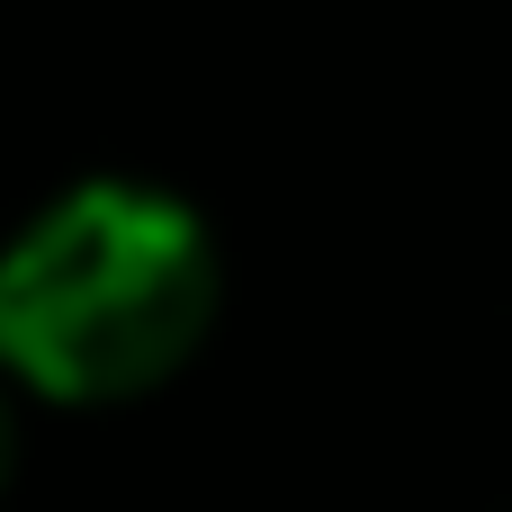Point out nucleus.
Instances as JSON below:
<instances>
[{
  "mask_svg": "<svg viewBox=\"0 0 512 512\" xmlns=\"http://www.w3.org/2000/svg\"><path fill=\"white\" fill-rule=\"evenodd\" d=\"M9 468H18V414H9V396H0V486H9Z\"/></svg>",
  "mask_w": 512,
  "mask_h": 512,
  "instance_id": "2",
  "label": "nucleus"
},
{
  "mask_svg": "<svg viewBox=\"0 0 512 512\" xmlns=\"http://www.w3.org/2000/svg\"><path fill=\"white\" fill-rule=\"evenodd\" d=\"M216 234L153 180H81L0 243V360L63 405L162 387L216 324Z\"/></svg>",
  "mask_w": 512,
  "mask_h": 512,
  "instance_id": "1",
  "label": "nucleus"
}]
</instances>
